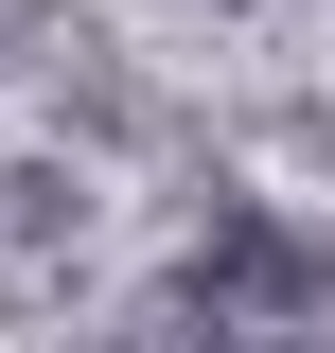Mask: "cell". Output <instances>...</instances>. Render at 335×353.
<instances>
[{
	"mask_svg": "<svg viewBox=\"0 0 335 353\" xmlns=\"http://www.w3.org/2000/svg\"><path fill=\"white\" fill-rule=\"evenodd\" d=\"M176 301H194L212 336H283V318H335V248L300 212H247V194H230V212L194 230V265H176Z\"/></svg>",
	"mask_w": 335,
	"mask_h": 353,
	"instance_id": "6da1fadb",
	"label": "cell"
},
{
	"mask_svg": "<svg viewBox=\"0 0 335 353\" xmlns=\"http://www.w3.org/2000/svg\"><path fill=\"white\" fill-rule=\"evenodd\" d=\"M71 248H88L71 159H0V301H53V283H71Z\"/></svg>",
	"mask_w": 335,
	"mask_h": 353,
	"instance_id": "7a4b0ae2",
	"label": "cell"
},
{
	"mask_svg": "<svg viewBox=\"0 0 335 353\" xmlns=\"http://www.w3.org/2000/svg\"><path fill=\"white\" fill-rule=\"evenodd\" d=\"M247 353H335V318H283V336H247Z\"/></svg>",
	"mask_w": 335,
	"mask_h": 353,
	"instance_id": "3957f363",
	"label": "cell"
}]
</instances>
